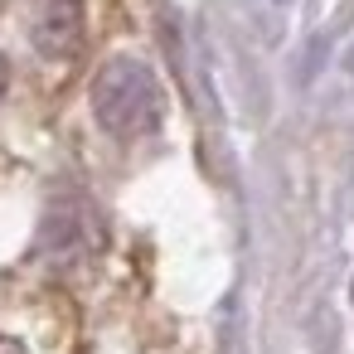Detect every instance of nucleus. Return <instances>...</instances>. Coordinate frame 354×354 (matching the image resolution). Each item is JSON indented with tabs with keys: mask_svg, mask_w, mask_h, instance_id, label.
I'll list each match as a JSON object with an SVG mask.
<instances>
[{
	"mask_svg": "<svg viewBox=\"0 0 354 354\" xmlns=\"http://www.w3.org/2000/svg\"><path fill=\"white\" fill-rule=\"evenodd\" d=\"M93 112H97V127L117 141H141L160 127L165 117V93L156 83V73L141 64V59H107L93 78Z\"/></svg>",
	"mask_w": 354,
	"mask_h": 354,
	"instance_id": "obj_1",
	"label": "nucleus"
},
{
	"mask_svg": "<svg viewBox=\"0 0 354 354\" xmlns=\"http://www.w3.org/2000/svg\"><path fill=\"white\" fill-rule=\"evenodd\" d=\"M83 39V6L78 0H39L35 10V44L49 59H68Z\"/></svg>",
	"mask_w": 354,
	"mask_h": 354,
	"instance_id": "obj_2",
	"label": "nucleus"
},
{
	"mask_svg": "<svg viewBox=\"0 0 354 354\" xmlns=\"http://www.w3.org/2000/svg\"><path fill=\"white\" fill-rule=\"evenodd\" d=\"M0 354H25V349H20L15 339H6V335H0Z\"/></svg>",
	"mask_w": 354,
	"mask_h": 354,
	"instance_id": "obj_3",
	"label": "nucleus"
},
{
	"mask_svg": "<svg viewBox=\"0 0 354 354\" xmlns=\"http://www.w3.org/2000/svg\"><path fill=\"white\" fill-rule=\"evenodd\" d=\"M0 93H6V59H0Z\"/></svg>",
	"mask_w": 354,
	"mask_h": 354,
	"instance_id": "obj_4",
	"label": "nucleus"
}]
</instances>
